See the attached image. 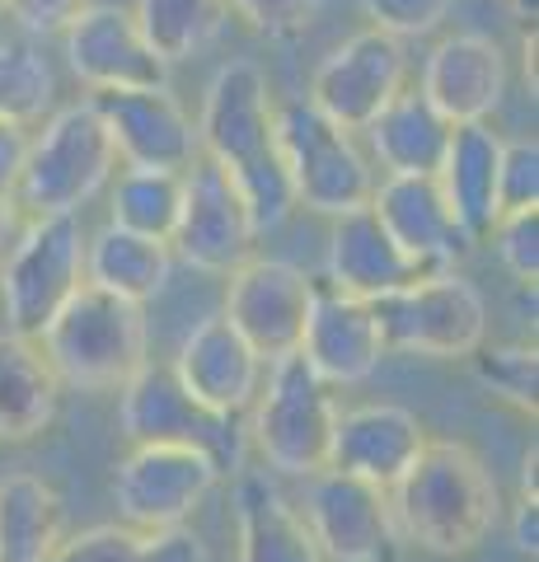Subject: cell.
Returning <instances> with one entry per match:
<instances>
[{
    "instance_id": "obj_41",
    "label": "cell",
    "mask_w": 539,
    "mask_h": 562,
    "mask_svg": "<svg viewBox=\"0 0 539 562\" xmlns=\"http://www.w3.org/2000/svg\"><path fill=\"white\" fill-rule=\"evenodd\" d=\"M512 543H516V553H526V558L539 553V502H526V497L516 502V512H512Z\"/></svg>"
},
{
    "instance_id": "obj_44",
    "label": "cell",
    "mask_w": 539,
    "mask_h": 562,
    "mask_svg": "<svg viewBox=\"0 0 539 562\" xmlns=\"http://www.w3.org/2000/svg\"><path fill=\"white\" fill-rule=\"evenodd\" d=\"M507 5H512V14L520 24H535V0H507Z\"/></svg>"
},
{
    "instance_id": "obj_38",
    "label": "cell",
    "mask_w": 539,
    "mask_h": 562,
    "mask_svg": "<svg viewBox=\"0 0 539 562\" xmlns=\"http://www.w3.org/2000/svg\"><path fill=\"white\" fill-rule=\"evenodd\" d=\"M90 5V0H5V20L20 24L24 38H52V33H66V24Z\"/></svg>"
},
{
    "instance_id": "obj_45",
    "label": "cell",
    "mask_w": 539,
    "mask_h": 562,
    "mask_svg": "<svg viewBox=\"0 0 539 562\" xmlns=\"http://www.w3.org/2000/svg\"><path fill=\"white\" fill-rule=\"evenodd\" d=\"M0 14H5V0H0Z\"/></svg>"
},
{
    "instance_id": "obj_24",
    "label": "cell",
    "mask_w": 539,
    "mask_h": 562,
    "mask_svg": "<svg viewBox=\"0 0 539 562\" xmlns=\"http://www.w3.org/2000/svg\"><path fill=\"white\" fill-rule=\"evenodd\" d=\"M502 140L493 122H464L450 132L446 160L437 169V188L450 206V216L464 225L469 239H489L493 225L502 221L497 206V169H502Z\"/></svg>"
},
{
    "instance_id": "obj_13",
    "label": "cell",
    "mask_w": 539,
    "mask_h": 562,
    "mask_svg": "<svg viewBox=\"0 0 539 562\" xmlns=\"http://www.w3.org/2000/svg\"><path fill=\"white\" fill-rule=\"evenodd\" d=\"M169 254L206 277H231L239 262L258 254V231L239 188L225 179V169L198 160L183 169V202L179 225L169 235Z\"/></svg>"
},
{
    "instance_id": "obj_5",
    "label": "cell",
    "mask_w": 539,
    "mask_h": 562,
    "mask_svg": "<svg viewBox=\"0 0 539 562\" xmlns=\"http://www.w3.org/2000/svg\"><path fill=\"white\" fill-rule=\"evenodd\" d=\"M338 390L310 371L305 357H282L263 371V390H258L249 408V436L245 441L258 450L272 479H310L328 464V441H334L338 422Z\"/></svg>"
},
{
    "instance_id": "obj_26",
    "label": "cell",
    "mask_w": 539,
    "mask_h": 562,
    "mask_svg": "<svg viewBox=\"0 0 539 562\" xmlns=\"http://www.w3.org/2000/svg\"><path fill=\"white\" fill-rule=\"evenodd\" d=\"M173 277L169 244H155L142 235H127L117 225H103L99 235H85V286H99L127 305H150L165 295Z\"/></svg>"
},
{
    "instance_id": "obj_3",
    "label": "cell",
    "mask_w": 539,
    "mask_h": 562,
    "mask_svg": "<svg viewBox=\"0 0 539 562\" xmlns=\"http://www.w3.org/2000/svg\"><path fill=\"white\" fill-rule=\"evenodd\" d=\"M38 351L52 366V375L66 390L109 394L150 361V324L142 305H127L99 286H80L71 301L57 310L43 333Z\"/></svg>"
},
{
    "instance_id": "obj_23",
    "label": "cell",
    "mask_w": 539,
    "mask_h": 562,
    "mask_svg": "<svg viewBox=\"0 0 539 562\" xmlns=\"http://www.w3.org/2000/svg\"><path fill=\"white\" fill-rule=\"evenodd\" d=\"M235 562H324L315 535L268 469H239L231 483Z\"/></svg>"
},
{
    "instance_id": "obj_4",
    "label": "cell",
    "mask_w": 539,
    "mask_h": 562,
    "mask_svg": "<svg viewBox=\"0 0 539 562\" xmlns=\"http://www.w3.org/2000/svg\"><path fill=\"white\" fill-rule=\"evenodd\" d=\"M117 173L113 136L103 127L90 99L66 103L38 132L29 136L24 169L14 179V202L33 216H80L85 202H94Z\"/></svg>"
},
{
    "instance_id": "obj_21",
    "label": "cell",
    "mask_w": 539,
    "mask_h": 562,
    "mask_svg": "<svg viewBox=\"0 0 539 562\" xmlns=\"http://www.w3.org/2000/svg\"><path fill=\"white\" fill-rule=\"evenodd\" d=\"M437 272H427L417 258H408L394 244V235L380 225V216L367 206L347 211V216L334 221L328 231V254H324V281L343 295H357V301H385V295H398L427 281Z\"/></svg>"
},
{
    "instance_id": "obj_8",
    "label": "cell",
    "mask_w": 539,
    "mask_h": 562,
    "mask_svg": "<svg viewBox=\"0 0 539 562\" xmlns=\"http://www.w3.org/2000/svg\"><path fill=\"white\" fill-rule=\"evenodd\" d=\"M117 427L127 446H173V450H198L216 460L221 473H239L245 464V431L239 417L212 413L206 403L179 384V375L165 361H146L123 390H117Z\"/></svg>"
},
{
    "instance_id": "obj_28",
    "label": "cell",
    "mask_w": 539,
    "mask_h": 562,
    "mask_svg": "<svg viewBox=\"0 0 539 562\" xmlns=\"http://www.w3.org/2000/svg\"><path fill=\"white\" fill-rule=\"evenodd\" d=\"M66 539V502L47 479L14 469L0 479V562H47Z\"/></svg>"
},
{
    "instance_id": "obj_6",
    "label": "cell",
    "mask_w": 539,
    "mask_h": 562,
    "mask_svg": "<svg viewBox=\"0 0 539 562\" xmlns=\"http://www.w3.org/2000/svg\"><path fill=\"white\" fill-rule=\"evenodd\" d=\"M277 150H282L295 206L338 221L347 211L371 202L375 192L371 155L357 146L352 132L334 127L305 99L277 103Z\"/></svg>"
},
{
    "instance_id": "obj_19",
    "label": "cell",
    "mask_w": 539,
    "mask_h": 562,
    "mask_svg": "<svg viewBox=\"0 0 539 562\" xmlns=\"http://www.w3.org/2000/svg\"><path fill=\"white\" fill-rule=\"evenodd\" d=\"M427 441L431 436L423 427V417L404 408V403H357V408L338 413L324 469L390 492L408 473V464L423 454Z\"/></svg>"
},
{
    "instance_id": "obj_27",
    "label": "cell",
    "mask_w": 539,
    "mask_h": 562,
    "mask_svg": "<svg viewBox=\"0 0 539 562\" xmlns=\"http://www.w3.org/2000/svg\"><path fill=\"white\" fill-rule=\"evenodd\" d=\"M61 384L43 361L38 342L0 333V446H24L57 417Z\"/></svg>"
},
{
    "instance_id": "obj_16",
    "label": "cell",
    "mask_w": 539,
    "mask_h": 562,
    "mask_svg": "<svg viewBox=\"0 0 539 562\" xmlns=\"http://www.w3.org/2000/svg\"><path fill=\"white\" fill-rule=\"evenodd\" d=\"M66 66L90 94L99 90H160L169 66L142 38L127 5H99L90 0L61 33Z\"/></svg>"
},
{
    "instance_id": "obj_29",
    "label": "cell",
    "mask_w": 539,
    "mask_h": 562,
    "mask_svg": "<svg viewBox=\"0 0 539 562\" xmlns=\"http://www.w3.org/2000/svg\"><path fill=\"white\" fill-rule=\"evenodd\" d=\"M57 94H61L57 66H52L38 38H24V33L0 38V117L33 132L38 122L57 113Z\"/></svg>"
},
{
    "instance_id": "obj_7",
    "label": "cell",
    "mask_w": 539,
    "mask_h": 562,
    "mask_svg": "<svg viewBox=\"0 0 539 562\" xmlns=\"http://www.w3.org/2000/svg\"><path fill=\"white\" fill-rule=\"evenodd\" d=\"M85 286V225L80 216H33L0 254V310L5 333L38 342L57 310Z\"/></svg>"
},
{
    "instance_id": "obj_10",
    "label": "cell",
    "mask_w": 539,
    "mask_h": 562,
    "mask_svg": "<svg viewBox=\"0 0 539 562\" xmlns=\"http://www.w3.org/2000/svg\"><path fill=\"white\" fill-rule=\"evenodd\" d=\"M225 479L216 460L173 446H132L113 469L117 520L136 535L179 530Z\"/></svg>"
},
{
    "instance_id": "obj_14",
    "label": "cell",
    "mask_w": 539,
    "mask_h": 562,
    "mask_svg": "<svg viewBox=\"0 0 539 562\" xmlns=\"http://www.w3.org/2000/svg\"><path fill=\"white\" fill-rule=\"evenodd\" d=\"M295 506H301L324 562H398L404 553L390 516V492L361 479L319 469L305 479V497Z\"/></svg>"
},
{
    "instance_id": "obj_33",
    "label": "cell",
    "mask_w": 539,
    "mask_h": 562,
    "mask_svg": "<svg viewBox=\"0 0 539 562\" xmlns=\"http://www.w3.org/2000/svg\"><path fill=\"white\" fill-rule=\"evenodd\" d=\"M497 206H502V216H516V211H539V146H535V136L502 140Z\"/></svg>"
},
{
    "instance_id": "obj_40",
    "label": "cell",
    "mask_w": 539,
    "mask_h": 562,
    "mask_svg": "<svg viewBox=\"0 0 539 562\" xmlns=\"http://www.w3.org/2000/svg\"><path fill=\"white\" fill-rule=\"evenodd\" d=\"M24 150H29V132L0 117V192H14V179L24 169Z\"/></svg>"
},
{
    "instance_id": "obj_9",
    "label": "cell",
    "mask_w": 539,
    "mask_h": 562,
    "mask_svg": "<svg viewBox=\"0 0 539 562\" xmlns=\"http://www.w3.org/2000/svg\"><path fill=\"white\" fill-rule=\"evenodd\" d=\"M375 319L385 351H408L427 361H469L489 342V301L460 272H437L375 301Z\"/></svg>"
},
{
    "instance_id": "obj_22",
    "label": "cell",
    "mask_w": 539,
    "mask_h": 562,
    "mask_svg": "<svg viewBox=\"0 0 539 562\" xmlns=\"http://www.w3.org/2000/svg\"><path fill=\"white\" fill-rule=\"evenodd\" d=\"M371 211L398 249L423 262L427 272H456V262L474 249L464 225L450 216L437 179H375Z\"/></svg>"
},
{
    "instance_id": "obj_37",
    "label": "cell",
    "mask_w": 539,
    "mask_h": 562,
    "mask_svg": "<svg viewBox=\"0 0 539 562\" xmlns=\"http://www.w3.org/2000/svg\"><path fill=\"white\" fill-rule=\"evenodd\" d=\"M371 29L390 33V38H423V33L441 29V20L450 14V0H361Z\"/></svg>"
},
{
    "instance_id": "obj_42",
    "label": "cell",
    "mask_w": 539,
    "mask_h": 562,
    "mask_svg": "<svg viewBox=\"0 0 539 562\" xmlns=\"http://www.w3.org/2000/svg\"><path fill=\"white\" fill-rule=\"evenodd\" d=\"M24 225H29V216L20 211V202H14V192H0V254L20 239Z\"/></svg>"
},
{
    "instance_id": "obj_32",
    "label": "cell",
    "mask_w": 539,
    "mask_h": 562,
    "mask_svg": "<svg viewBox=\"0 0 539 562\" xmlns=\"http://www.w3.org/2000/svg\"><path fill=\"white\" fill-rule=\"evenodd\" d=\"M474 375L489 394L516 403V408H535V390H539V357L530 342H483L474 357Z\"/></svg>"
},
{
    "instance_id": "obj_11",
    "label": "cell",
    "mask_w": 539,
    "mask_h": 562,
    "mask_svg": "<svg viewBox=\"0 0 539 562\" xmlns=\"http://www.w3.org/2000/svg\"><path fill=\"white\" fill-rule=\"evenodd\" d=\"M315 277L287 258H249L225 277V324L245 338L263 366L295 357L305 338Z\"/></svg>"
},
{
    "instance_id": "obj_17",
    "label": "cell",
    "mask_w": 539,
    "mask_h": 562,
    "mask_svg": "<svg viewBox=\"0 0 539 562\" xmlns=\"http://www.w3.org/2000/svg\"><path fill=\"white\" fill-rule=\"evenodd\" d=\"M512 90V66L489 33H446L423 61V94L450 127L464 122H489Z\"/></svg>"
},
{
    "instance_id": "obj_35",
    "label": "cell",
    "mask_w": 539,
    "mask_h": 562,
    "mask_svg": "<svg viewBox=\"0 0 539 562\" xmlns=\"http://www.w3.org/2000/svg\"><path fill=\"white\" fill-rule=\"evenodd\" d=\"M225 10H231L235 20H245V29H254L258 38L287 43L310 29L319 0H225Z\"/></svg>"
},
{
    "instance_id": "obj_25",
    "label": "cell",
    "mask_w": 539,
    "mask_h": 562,
    "mask_svg": "<svg viewBox=\"0 0 539 562\" xmlns=\"http://www.w3.org/2000/svg\"><path fill=\"white\" fill-rule=\"evenodd\" d=\"M450 132L456 127L423 94L398 90L367 127V146L371 160L385 169V179H437Z\"/></svg>"
},
{
    "instance_id": "obj_18",
    "label": "cell",
    "mask_w": 539,
    "mask_h": 562,
    "mask_svg": "<svg viewBox=\"0 0 539 562\" xmlns=\"http://www.w3.org/2000/svg\"><path fill=\"white\" fill-rule=\"evenodd\" d=\"M301 357L328 390L367 384L380 371V361L390 357L385 338H380L375 305L357 301V295H343L324 277H315V301H310Z\"/></svg>"
},
{
    "instance_id": "obj_39",
    "label": "cell",
    "mask_w": 539,
    "mask_h": 562,
    "mask_svg": "<svg viewBox=\"0 0 539 562\" xmlns=\"http://www.w3.org/2000/svg\"><path fill=\"white\" fill-rule=\"evenodd\" d=\"M146 562H212V549H206L202 535L179 525V530L146 535Z\"/></svg>"
},
{
    "instance_id": "obj_1",
    "label": "cell",
    "mask_w": 539,
    "mask_h": 562,
    "mask_svg": "<svg viewBox=\"0 0 539 562\" xmlns=\"http://www.w3.org/2000/svg\"><path fill=\"white\" fill-rule=\"evenodd\" d=\"M193 122L202 160L225 169V179L239 188L258 239L282 231L295 211V192L277 150V99L268 90V70L249 57L225 61L206 80Z\"/></svg>"
},
{
    "instance_id": "obj_43",
    "label": "cell",
    "mask_w": 539,
    "mask_h": 562,
    "mask_svg": "<svg viewBox=\"0 0 539 562\" xmlns=\"http://www.w3.org/2000/svg\"><path fill=\"white\" fill-rule=\"evenodd\" d=\"M535 469H539V450L530 446L526 460H520V497H526V502H539L535 497Z\"/></svg>"
},
{
    "instance_id": "obj_20",
    "label": "cell",
    "mask_w": 539,
    "mask_h": 562,
    "mask_svg": "<svg viewBox=\"0 0 539 562\" xmlns=\"http://www.w3.org/2000/svg\"><path fill=\"white\" fill-rule=\"evenodd\" d=\"M169 371L179 375L183 390L198 403H206L212 413L239 417V413L254 408L268 366L231 324H225V314H206V319H198L183 333Z\"/></svg>"
},
{
    "instance_id": "obj_34",
    "label": "cell",
    "mask_w": 539,
    "mask_h": 562,
    "mask_svg": "<svg viewBox=\"0 0 539 562\" xmlns=\"http://www.w3.org/2000/svg\"><path fill=\"white\" fill-rule=\"evenodd\" d=\"M47 562H146V535L127 525H90L80 535H66Z\"/></svg>"
},
{
    "instance_id": "obj_36",
    "label": "cell",
    "mask_w": 539,
    "mask_h": 562,
    "mask_svg": "<svg viewBox=\"0 0 539 562\" xmlns=\"http://www.w3.org/2000/svg\"><path fill=\"white\" fill-rule=\"evenodd\" d=\"M493 249L502 268L516 277V286H535L539 281V211H516L493 225Z\"/></svg>"
},
{
    "instance_id": "obj_31",
    "label": "cell",
    "mask_w": 539,
    "mask_h": 562,
    "mask_svg": "<svg viewBox=\"0 0 539 562\" xmlns=\"http://www.w3.org/2000/svg\"><path fill=\"white\" fill-rule=\"evenodd\" d=\"M183 202V173L169 169H123L113 179L109 198V225L127 235H142L155 244H169L173 225H179Z\"/></svg>"
},
{
    "instance_id": "obj_2",
    "label": "cell",
    "mask_w": 539,
    "mask_h": 562,
    "mask_svg": "<svg viewBox=\"0 0 539 562\" xmlns=\"http://www.w3.org/2000/svg\"><path fill=\"white\" fill-rule=\"evenodd\" d=\"M390 516L398 543L431 558H469L497 530L502 487L464 441H427L390 487Z\"/></svg>"
},
{
    "instance_id": "obj_12",
    "label": "cell",
    "mask_w": 539,
    "mask_h": 562,
    "mask_svg": "<svg viewBox=\"0 0 539 562\" xmlns=\"http://www.w3.org/2000/svg\"><path fill=\"white\" fill-rule=\"evenodd\" d=\"M408 90V52L380 29H361L343 38L310 76L305 103L319 109L343 132H367L385 103Z\"/></svg>"
},
{
    "instance_id": "obj_15",
    "label": "cell",
    "mask_w": 539,
    "mask_h": 562,
    "mask_svg": "<svg viewBox=\"0 0 539 562\" xmlns=\"http://www.w3.org/2000/svg\"><path fill=\"white\" fill-rule=\"evenodd\" d=\"M90 103L103 117L117 160L127 169L183 173L202 160L198 122L169 94V85H160V90H99V94H90Z\"/></svg>"
},
{
    "instance_id": "obj_30",
    "label": "cell",
    "mask_w": 539,
    "mask_h": 562,
    "mask_svg": "<svg viewBox=\"0 0 539 562\" xmlns=\"http://www.w3.org/2000/svg\"><path fill=\"white\" fill-rule=\"evenodd\" d=\"M132 20L155 57L165 66H179L216 38L231 10H225V0H136Z\"/></svg>"
}]
</instances>
